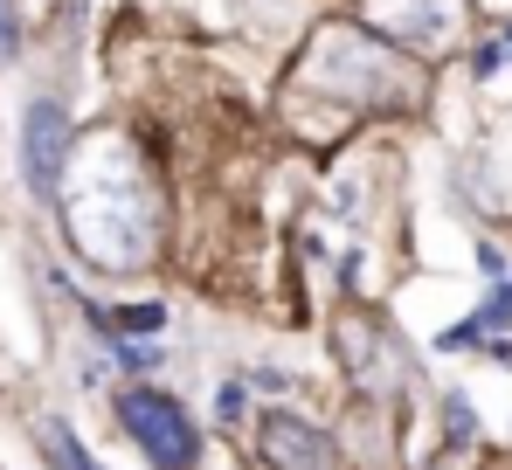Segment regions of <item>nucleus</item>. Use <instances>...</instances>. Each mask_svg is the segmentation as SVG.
I'll return each instance as SVG.
<instances>
[{
    "mask_svg": "<svg viewBox=\"0 0 512 470\" xmlns=\"http://www.w3.org/2000/svg\"><path fill=\"white\" fill-rule=\"evenodd\" d=\"M305 83H326L333 97H353V104H395L416 90V70L360 28H326L305 56Z\"/></svg>",
    "mask_w": 512,
    "mask_h": 470,
    "instance_id": "1",
    "label": "nucleus"
},
{
    "mask_svg": "<svg viewBox=\"0 0 512 470\" xmlns=\"http://www.w3.org/2000/svg\"><path fill=\"white\" fill-rule=\"evenodd\" d=\"M118 422L125 436L153 457V470H194L201 464V429L187 422V408L160 388H125L118 394Z\"/></svg>",
    "mask_w": 512,
    "mask_h": 470,
    "instance_id": "2",
    "label": "nucleus"
},
{
    "mask_svg": "<svg viewBox=\"0 0 512 470\" xmlns=\"http://www.w3.org/2000/svg\"><path fill=\"white\" fill-rule=\"evenodd\" d=\"M63 166H70V111L56 97H35L21 111V180L42 201H56L63 194Z\"/></svg>",
    "mask_w": 512,
    "mask_h": 470,
    "instance_id": "3",
    "label": "nucleus"
},
{
    "mask_svg": "<svg viewBox=\"0 0 512 470\" xmlns=\"http://www.w3.org/2000/svg\"><path fill=\"white\" fill-rule=\"evenodd\" d=\"M256 443H263V457L277 470H333V443H326L305 415H284V408L263 415V436H256Z\"/></svg>",
    "mask_w": 512,
    "mask_h": 470,
    "instance_id": "4",
    "label": "nucleus"
},
{
    "mask_svg": "<svg viewBox=\"0 0 512 470\" xmlns=\"http://www.w3.org/2000/svg\"><path fill=\"white\" fill-rule=\"evenodd\" d=\"M374 14H381L395 35L429 42V35H443V28L457 21V0H374Z\"/></svg>",
    "mask_w": 512,
    "mask_h": 470,
    "instance_id": "5",
    "label": "nucleus"
},
{
    "mask_svg": "<svg viewBox=\"0 0 512 470\" xmlns=\"http://www.w3.org/2000/svg\"><path fill=\"white\" fill-rule=\"evenodd\" d=\"M42 450H49V464H56V470H97V464H90V450L63 429V422H42Z\"/></svg>",
    "mask_w": 512,
    "mask_h": 470,
    "instance_id": "6",
    "label": "nucleus"
},
{
    "mask_svg": "<svg viewBox=\"0 0 512 470\" xmlns=\"http://www.w3.org/2000/svg\"><path fill=\"white\" fill-rule=\"evenodd\" d=\"M90 318H97L104 332H160V325H167L160 305H125V312H97V305H90Z\"/></svg>",
    "mask_w": 512,
    "mask_h": 470,
    "instance_id": "7",
    "label": "nucleus"
},
{
    "mask_svg": "<svg viewBox=\"0 0 512 470\" xmlns=\"http://www.w3.org/2000/svg\"><path fill=\"white\" fill-rule=\"evenodd\" d=\"M21 49V21H14V0H0V56Z\"/></svg>",
    "mask_w": 512,
    "mask_h": 470,
    "instance_id": "8",
    "label": "nucleus"
},
{
    "mask_svg": "<svg viewBox=\"0 0 512 470\" xmlns=\"http://www.w3.org/2000/svg\"><path fill=\"white\" fill-rule=\"evenodd\" d=\"M450 436H471V401L450 394Z\"/></svg>",
    "mask_w": 512,
    "mask_h": 470,
    "instance_id": "9",
    "label": "nucleus"
},
{
    "mask_svg": "<svg viewBox=\"0 0 512 470\" xmlns=\"http://www.w3.org/2000/svg\"><path fill=\"white\" fill-rule=\"evenodd\" d=\"M215 415H222V422H236V415H243V388H222V394H215Z\"/></svg>",
    "mask_w": 512,
    "mask_h": 470,
    "instance_id": "10",
    "label": "nucleus"
},
{
    "mask_svg": "<svg viewBox=\"0 0 512 470\" xmlns=\"http://www.w3.org/2000/svg\"><path fill=\"white\" fill-rule=\"evenodd\" d=\"M506 56H512V28H506Z\"/></svg>",
    "mask_w": 512,
    "mask_h": 470,
    "instance_id": "11",
    "label": "nucleus"
}]
</instances>
